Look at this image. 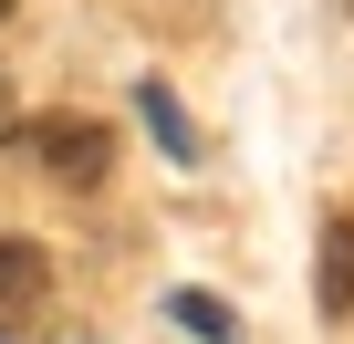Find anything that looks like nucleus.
I'll use <instances>...</instances> for the list:
<instances>
[{"label":"nucleus","instance_id":"nucleus-1","mask_svg":"<svg viewBox=\"0 0 354 344\" xmlns=\"http://www.w3.org/2000/svg\"><path fill=\"white\" fill-rule=\"evenodd\" d=\"M21 146L53 167L63 188H94V178H104V156H115V136H104L94 115H32V125H21Z\"/></svg>","mask_w":354,"mask_h":344},{"label":"nucleus","instance_id":"nucleus-2","mask_svg":"<svg viewBox=\"0 0 354 344\" xmlns=\"http://www.w3.org/2000/svg\"><path fill=\"white\" fill-rule=\"evenodd\" d=\"M313 302H323V323H344V313H354V219H323V261H313Z\"/></svg>","mask_w":354,"mask_h":344},{"label":"nucleus","instance_id":"nucleus-3","mask_svg":"<svg viewBox=\"0 0 354 344\" xmlns=\"http://www.w3.org/2000/svg\"><path fill=\"white\" fill-rule=\"evenodd\" d=\"M42 240H0V334L11 323H32V302H42Z\"/></svg>","mask_w":354,"mask_h":344},{"label":"nucleus","instance_id":"nucleus-4","mask_svg":"<svg viewBox=\"0 0 354 344\" xmlns=\"http://www.w3.org/2000/svg\"><path fill=\"white\" fill-rule=\"evenodd\" d=\"M167 313H177V323H188L198 344H230V334H240V313H230L219 292H167Z\"/></svg>","mask_w":354,"mask_h":344},{"label":"nucleus","instance_id":"nucleus-5","mask_svg":"<svg viewBox=\"0 0 354 344\" xmlns=\"http://www.w3.org/2000/svg\"><path fill=\"white\" fill-rule=\"evenodd\" d=\"M136 105H146V125H156V146H167V156H198V136H188V115H177V105H167L156 84H146Z\"/></svg>","mask_w":354,"mask_h":344},{"label":"nucleus","instance_id":"nucleus-6","mask_svg":"<svg viewBox=\"0 0 354 344\" xmlns=\"http://www.w3.org/2000/svg\"><path fill=\"white\" fill-rule=\"evenodd\" d=\"M0 125H11V73H0Z\"/></svg>","mask_w":354,"mask_h":344},{"label":"nucleus","instance_id":"nucleus-7","mask_svg":"<svg viewBox=\"0 0 354 344\" xmlns=\"http://www.w3.org/2000/svg\"><path fill=\"white\" fill-rule=\"evenodd\" d=\"M0 21H11V0H0Z\"/></svg>","mask_w":354,"mask_h":344}]
</instances>
